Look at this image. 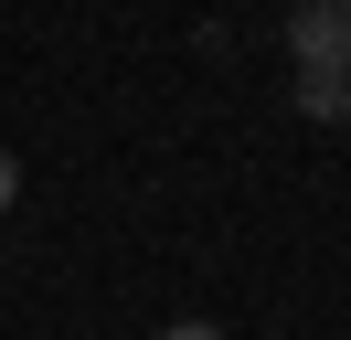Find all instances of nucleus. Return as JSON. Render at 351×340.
<instances>
[{
	"label": "nucleus",
	"instance_id": "nucleus-1",
	"mask_svg": "<svg viewBox=\"0 0 351 340\" xmlns=\"http://www.w3.org/2000/svg\"><path fill=\"white\" fill-rule=\"evenodd\" d=\"M287 53H298V75H351V0H298Z\"/></svg>",
	"mask_w": 351,
	"mask_h": 340
},
{
	"label": "nucleus",
	"instance_id": "nucleus-2",
	"mask_svg": "<svg viewBox=\"0 0 351 340\" xmlns=\"http://www.w3.org/2000/svg\"><path fill=\"white\" fill-rule=\"evenodd\" d=\"M298 106H308V117H341V106H351V75H298Z\"/></svg>",
	"mask_w": 351,
	"mask_h": 340
},
{
	"label": "nucleus",
	"instance_id": "nucleus-3",
	"mask_svg": "<svg viewBox=\"0 0 351 340\" xmlns=\"http://www.w3.org/2000/svg\"><path fill=\"white\" fill-rule=\"evenodd\" d=\"M11 191H22V160H11V149H0V212H11Z\"/></svg>",
	"mask_w": 351,
	"mask_h": 340
},
{
	"label": "nucleus",
	"instance_id": "nucleus-4",
	"mask_svg": "<svg viewBox=\"0 0 351 340\" xmlns=\"http://www.w3.org/2000/svg\"><path fill=\"white\" fill-rule=\"evenodd\" d=\"M160 340H223V330H202V319H181V330H160Z\"/></svg>",
	"mask_w": 351,
	"mask_h": 340
}]
</instances>
